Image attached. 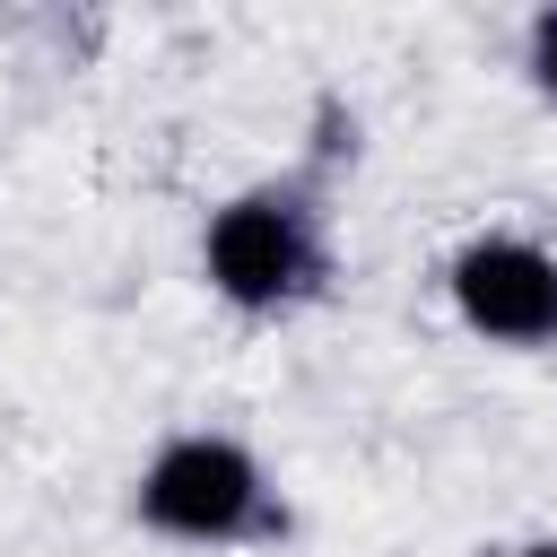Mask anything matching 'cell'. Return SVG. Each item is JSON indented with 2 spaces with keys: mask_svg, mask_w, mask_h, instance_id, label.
I'll use <instances>...</instances> for the list:
<instances>
[{
  "mask_svg": "<svg viewBox=\"0 0 557 557\" xmlns=\"http://www.w3.org/2000/svg\"><path fill=\"white\" fill-rule=\"evenodd\" d=\"M453 313L496 348H557V252L531 235H470L444 261Z\"/></svg>",
  "mask_w": 557,
  "mask_h": 557,
  "instance_id": "obj_3",
  "label": "cell"
},
{
  "mask_svg": "<svg viewBox=\"0 0 557 557\" xmlns=\"http://www.w3.org/2000/svg\"><path fill=\"white\" fill-rule=\"evenodd\" d=\"M131 513L157 531V540H183V548H244V540H270L287 513L270 496V470L235 444V435H165L131 487Z\"/></svg>",
  "mask_w": 557,
  "mask_h": 557,
  "instance_id": "obj_2",
  "label": "cell"
},
{
  "mask_svg": "<svg viewBox=\"0 0 557 557\" xmlns=\"http://www.w3.org/2000/svg\"><path fill=\"white\" fill-rule=\"evenodd\" d=\"M513 557H557V540H531V548H513Z\"/></svg>",
  "mask_w": 557,
  "mask_h": 557,
  "instance_id": "obj_5",
  "label": "cell"
},
{
  "mask_svg": "<svg viewBox=\"0 0 557 557\" xmlns=\"http://www.w3.org/2000/svg\"><path fill=\"white\" fill-rule=\"evenodd\" d=\"M531 87L557 104V9H540V17H531Z\"/></svg>",
  "mask_w": 557,
  "mask_h": 557,
  "instance_id": "obj_4",
  "label": "cell"
},
{
  "mask_svg": "<svg viewBox=\"0 0 557 557\" xmlns=\"http://www.w3.org/2000/svg\"><path fill=\"white\" fill-rule=\"evenodd\" d=\"M200 270L235 313H296L331 278V226L305 183H252L226 209H209Z\"/></svg>",
  "mask_w": 557,
  "mask_h": 557,
  "instance_id": "obj_1",
  "label": "cell"
}]
</instances>
